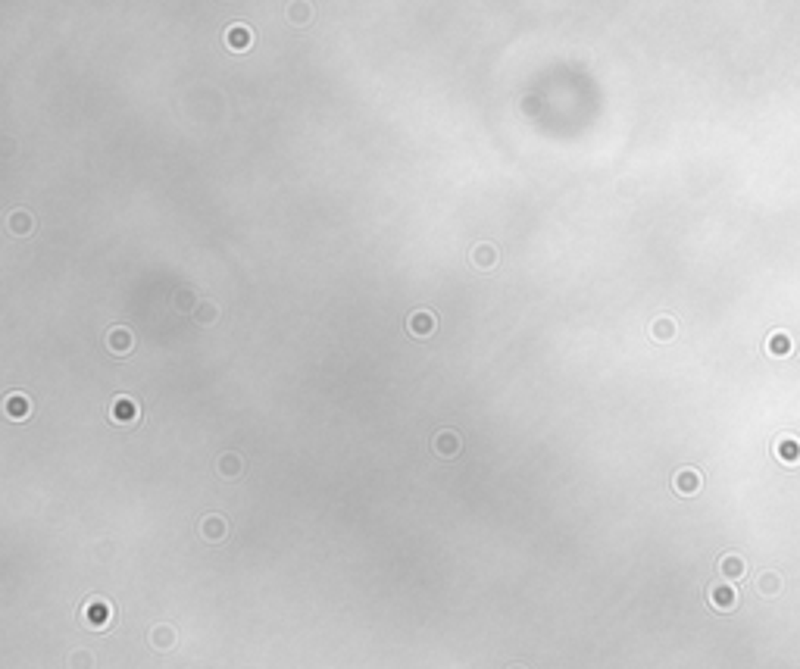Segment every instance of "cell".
<instances>
[{"label": "cell", "instance_id": "5b68a950", "mask_svg": "<svg viewBox=\"0 0 800 669\" xmlns=\"http://www.w3.org/2000/svg\"><path fill=\"white\" fill-rule=\"evenodd\" d=\"M223 41H225V48L228 50H251L253 48V29L251 25H244V22H234V25H228V29L223 31Z\"/></svg>", "mask_w": 800, "mask_h": 669}, {"label": "cell", "instance_id": "7a4b0ae2", "mask_svg": "<svg viewBox=\"0 0 800 669\" xmlns=\"http://www.w3.org/2000/svg\"><path fill=\"white\" fill-rule=\"evenodd\" d=\"M407 332L413 334V338H419V341L432 338V334L438 332V316H435L432 310H413L407 316Z\"/></svg>", "mask_w": 800, "mask_h": 669}, {"label": "cell", "instance_id": "30bf717a", "mask_svg": "<svg viewBox=\"0 0 800 669\" xmlns=\"http://www.w3.org/2000/svg\"><path fill=\"white\" fill-rule=\"evenodd\" d=\"M147 641H150L153 651H172L178 645V632L172 626H166V622H160V626H153L147 632Z\"/></svg>", "mask_w": 800, "mask_h": 669}, {"label": "cell", "instance_id": "8992f818", "mask_svg": "<svg viewBox=\"0 0 800 669\" xmlns=\"http://www.w3.org/2000/svg\"><path fill=\"white\" fill-rule=\"evenodd\" d=\"M104 341H106V351L116 353V357H125V353L134 351V334H132V329H125V325H113Z\"/></svg>", "mask_w": 800, "mask_h": 669}, {"label": "cell", "instance_id": "6da1fadb", "mask_svg": "<svg viewBox=\"0 0 800 669\" xmlns=\"http://www.w3.org/2000/svg\"><path fill=\"white\" fill-rule=\"evenodd\" d=\"M82 619L88 628H97V632H104L106 626L113 622V604L106 598H88L82 607Z\"/></svg>", "mask_w": 800, "mask_h": 669}, {"label": "cell", "instance_id": "7c38bea8", "mask_svg": "<svg viewBox=\"0 0 800 669\" xmlns=\"http://www.w3.org/2000/svg\"><path fill=\"white\" fill-rule=\"evenodd\" d=\"M672 485H675L678 494H697L701 491V472L691 470V466H682L675 472V479H672Z\"/></svg>", "mask_w": 800, "mask_h": 669}, {"label": "cell", "instance_id": "9a60e30c", "mask_svg": "<svg viewBox=\"0 0 800 669\" xmlns=\"http://www.w3.org/2000/svg\"><path fill=\"white\" fill-rule=\"evenodd\" d=\"M675 332H678V325L672 316H657L654 323H650V338L654 341H672Z\"/></svg>", "mask_w": 800, "mask_h": 669}, {"label": "cell", "instance_id": "ba28073f", "mask_svg": "<svg viewBox=\"0 0 800 669\" xmlns=\"http://www.w3.org/2000/svg\"><path fill=\"white\" fill-rule=\"evenodd\" d=\"M469 260H472V266L475 269H494L497 266V260H500V251H497L491 241H479V244L469 251Z\"/></svg>", "mask_w": 800, "mask_h": 669}, {"label": "cell", "instance_id": "2e32d148", "mask_svg": "<svg viewBox=\"0 0 800 669\" xmlns=\"http://www.w3.org/2000/svg\"><path fill=\"white\" fill-rule=\"evenodd\" d=\"M776 457L782 460V463H794L800 457V441L797 438H778L776 441Z\"/></svg>", "mask_w": 800, "mask_h": 669}, {"label": "cell", "instance_id": "ffe728a7", "mask_svg": "<svg viewBox=\"0 0 800 669\" xmlns=\"http://www.w3.org/2000/svg\"><path fill=\"white\" fill-rule=\"evenodd\" d=\"M710 598H713V604H716V607H731V604H735V594H731V588H722V585L713 588Z\"/></svg>", "mask_w": 800, "mask_h": 669}, {"label": "cell", "instance_id": "5bb4252c", "mask_svg": "<svg viewBox=\"0 0 800 669\" xmlns=\"http://www.w3.org/2000/svg\"><path fill=\"white\" fill-rule=\"evenodd\" d=\"M191 319L206 329V325H213L219 319V304H216V300H200V304L191 310Z\"/></svg>", "mask_w": 800, "mask_h": 669}, {"label": "cell", "instance_id": "d6986e66", "mask_svg": "<svg viewBox=\"0 0 800 669\" xmlns=\"http://www.w3.org/2000/svg\"><path fill=\"white\" fill-rule=\"evenodd\" d=\"M69 669H94V654L91 651H72L69 654Z\"/></svg>", "mask_w": 800, "mask_h": 669}, {"label": "cell", "instance_id": "7402d4cb", "mask_svg": "<svg viewBox=\"0 0 800 669\" xmlns=\"http://www.w3.org/2000/svg\"><path fill=\"white\" fill-rule=\"evenodd\" d=\"M507 669H526V666H522V663H513V666H507Z\"/></svg>", "mask_w": 800, "mask_h": 669}, {"label": "cell", "instance_id": "8fae6325", "mask_svg": "<svg viewBox=\"0 0 800 669\" xmlns=\"http://www.w3.org/2000/svg\"><path fill=\"white\" fill-rule=\"evenodd\" d=\"M6 232H10L13 238H25L35 232V216H31L29 210H13L10 216H6Z\"/></svg>", "mask_w": 800, "mask_h": 669}, {"label": "cell", "instance_id": "4fadbf2b", "mask_svg": "<svg viewBox=\"0 0 800 669\" xmlns=\"http://www.w3.org/2000/svg\"><path fill=\"white\" fill-rule=\"evenodd\" d=\"M216 470H219V476H223V479H238L241 472H244V460H241V453L228 451V453H223V457L216 460Z\"/></svg>", "mask_w": 800, "mask_h": 669}, {"label": "cell", "instance_id": "3957f363", "mask_svg": "<svg viewBox=\"0 0 800 669\" xmlns=\"http://www.w3.org/2000/svg\"><path fill=\"white\" fill-rule=\"evenodd\" d=\"M197 532H200V538H204V541L219 544V541L228 538V519L219 516V513H206V516L197 523Z\"/></svg>", "mask_w": 800, "mask_h": 669}, {"label": "cell", "instance_id": "e0dca14e", "mask_svg": "<svg viewBox=\"0 0 800 669\" xmlns=\"http://www.w3.org/2000/svg\"><path fill=\"white\" fill-rule=\"evenodd\" d=\"M791 334L788 332H772L769 341H766V351L772 353V357H785V353H791Z\"/></svg>", "mask_w": 800, "mask_h": 669}, {"label": "cell", "instance_id": "9c48e42d", "mask_svg": "<svg viewBox=\"0 0 800 669\" xmlns=\"http://www.w3.org/2000/svg\"><path fill=\"white\" fill-rule=\"evenodd\" d=\"M3 413L13 419V423H22V419H29V416H31V400H29V394H19V391L6 394V397H3Z\"/></svg>", "mask_w": 800, "mask_h": 669}, {"label": "cell", "instance_id": "52a82bcc", "mask_svg": "<svg viewBox=\"0 0 800 669\" xmlns=\"http://www.w3.org/2000/svg\"><path fill=\"white\" fill-rule=\"evenodd\" d=\"M432 451L438 453L441 460H450V457H456V453L463 451V441H460V435H456L454 429H441L432 438Z\"/></svg>", "mask_w": 800, "mask_h": 669}, {"label": "cell", "instance_id": "ac0fdd59", "mask_svg": "<svg viewBox=\"0 0 800 669\" xmlns=\"http://www.w3.org/2000/svg\"><path fill=\"white\" fill-rule=\"evenodd\" d=\"M288 19L297 25H307L313 19V6L310 3H288Z\"/></svg>", "mask_w": 800, "mask_h": 669}, {"label": "cell", "instance_id": "44dd1931", "mask_svg": "<svg viewBox=\"0 0 800 669\" xmlns=\"http://www.w3.org/2000/svg\"><path fill=\"white\" fill-rule=\"evenodd\" d=\"M722 570L729 572V575H741V560H735V557H725V560H722Z\"/></svg>", "mask_w": 800, "mask_h": 669}, {"label": "cell", "instance_id": "277c9868", "mask_svg": "<svg viewBox=\"0 0 800 669\" xmlns=\"http://www.w3.org/2000/svg\"><path fill=\"white\" fill-rule=\"evenodd\" d=\"M110 419L116 425H134L141 419V410H138V404H134L132 397L119 394V397H113V404H110Z\"/></svg>", "mask_w": 800, "mask_h": 669}]
</instances>
